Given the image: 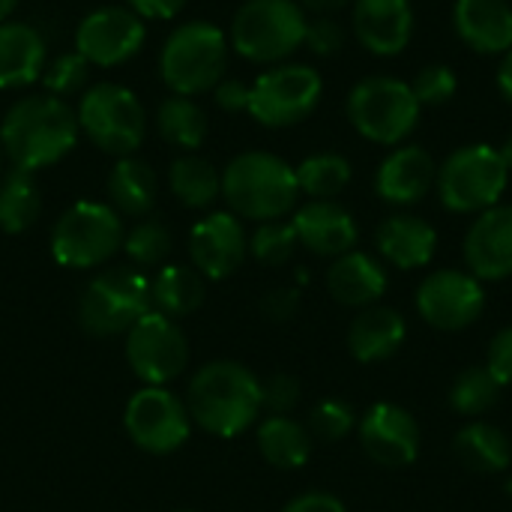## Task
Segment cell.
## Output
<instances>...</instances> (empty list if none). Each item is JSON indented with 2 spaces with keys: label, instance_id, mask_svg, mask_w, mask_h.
I'll return each instance as SVG.
<instances>
[{
  "label": "cell",
  "instance_id": "2",
  "mask_svg": "<svg viewBox=\"0 0 512 512\" xmlns=\"http://www.w3.org/2000/svg\"><path fill=\"white\" fill-rule=\"evenodd\" d=\"M189 417L210 435L234 438L246 432L261 408V381L240 363L222 360L204 366L186 393Z\"/></svg>",
  "mask_w": 512,
  "mask_h": 512
},
{
  "label": "cell",
  "instance_id": "24",
  "mask_svg": "<svg viewBox=\"0 0 512 512\" xmlns=\"http://www.w3.org/2000/svg\"><path fill=\"white\" fill-rule=\"evenodd\" d=\"M453 27L477 54H507L512 48L510 0H456Z\"/></svg>",
  "mask_w": 512,
  "mask_h": 512
},
{
  "label": "cell",
  "instance_id": "29",
  "mask_svg": "<svg viewBox=\"0 0 512 512\" xmlns=\"http://www.w3.org/2000/svg\"><path fill=\"white\" fill-rule=\"evenodd\" d=\"M258 450L273 468L297 471L312 456V435L291 417H267L258 426Z\"/></svg>",
  "mask_w": 512,
  "mask_h": 512
},
{
  "label": "cell",
  "instance_id": "44",
  "mask_svg": "<svg viewBox=\"0 0 512 512\" xmlns=\"http://www.w3.org/2000/svg\"><path fill=\"white\" fill-rule=\"evenodd\" d=\"M297 309H300V291L297 288H276V291L264 294V300H261V312L273 324L291 321L297 315Z\"/></svg>",
  "mask_w": 512,
  "mask_h": 512
},
{
  "label": "cell",
  "instance_id": "4",
  "mask_svg": "<svg viewBox=\"0 0 512 512\" xmlns=\"http://www.w3.org/2000/svg\"><path fill=\"white\" fill-rule=\"evenodd\" d=\"M228 36L210 21L174 27L159 51V75L177 96L213 93L228 69Z\"/></svg>",
  "mask_w": 512,
  "mask_h": 512
},
{
  "label": "cell",
  "instance_id": "51",
  "mask_svg": "<svg viewBox=\"0 0 512 512\" xmlns=\"http://www.w3.org/2000/svg\"><path fill=\"white\" fill-rule=\"evenodd\" d=\"M15 6H18V0H0V21H9Z\"/></svg>",
  "mask_w": 512,
  "mask_h": 512
},
{
  "label": "cell",
  "instance_id": "28",
  "mask_svg": "<svg viewBox=\"0 0 512 512\" xmlns=\"http://www.w3.org/2000/svg\"><path fill=\"white\" fill-rule=\"evenodd\" d=\"M108 198L117 213L147 216L156 201V174L144 159L120 156L108 174Z\"/></svg>",
  "mask_w": 512,
  "mask_h": 512
},
{
  "label": "cell",
  "instance_id": "20",
  "mask_svg": "<svg viewBox=\"0 0 512 512\" xmlns=\"http://www.w3.org/2000/svg\"><path fill=\"white\" fill-rule=\"evenodd\" d=\"M192 264L207 279H228L249 252V237L234 213L204 216L189 237Z\"/></svg>",
  "mask_w": 512,
  "mask_h": 512
},
{
  "label": "cell",
  "instance_id": "52",
  "mask_svg": "<svg viewBox=\"0 0 512 512\" xmlns=\"http://www.w3.org/2000/svg\"><path fill=\"white\" fill-rule=\"evenodd\" d=\"M504 492H507V498H510V501H512V474H510V477H507V486H504Z\"/></svg>",
  "mask_w": 512,
  "mask_h": 512
},
{
  "label": "cell",
  "instance_id": "54",
  "mask_svg": "<svg viewBox=\"0 0 512 512\" xmlns=\"http://www.w3.org/2000/svg\"><path fill=\"white\" fill-rule=\"evenodd\" d=\"M0 153H3V150H0Z\"/></svg>",
  "mask_w": 512,
  "mask_h": 512
},
{
  "label": "cell",
  "instance_id": "7",
  "mask_svg": "<svg viewBox=\"0 0 512 512\" xmlns=\"http://www.w3.org/2000/svg\"><path fill=\"white\" fill-rule=\"evenodd\" d=\"M510 183V168L504 165L498 147L465 144L453 150L444 165H438V198L450 213H483L501 204Z\"/></svg>",
  "mask_w": 512,
  "mask_h": 512
},
{
  "label": "cell",
  "instance_id": "50",
  "mask_svg": "<svg viewBox=\"0 0 512 512\" xmlns=\"http://www.w3.org/2000/svg\"><path fill=\"white\" fill-rule=\"evenodd\" d=\"M498 153H501V159H504V165L510 168V174H512V135L498 147Z\"/></svg>",
  "mask_w": 512,
  "mask_h": 512
},
{
  "label": "cell",
  "instance_id": "30",
  "mask_svg": "<svg viewBox=\"0 0 512 512\" xmlns=\"http://www.w3.org/2000/svg\"><path fill=\"white\" fill-rule=\"evenodd\" d=\"M150 303L156 312L168 318H186L204 303V279L192 267H162L159 276L150 282Z\"/></svg>",
  "mask_w": 512,
  "mask_h": 512
},
{
  "label": "cell",
  "instance_id": "9",
  "mask_svg": "<svg viewBox=\"0 0 512 512\" xmlns=\"http://www.w3.org/2000/svg\"><path fill=\"white\" fill-rule=\"evenodd\" d=\"M324 78L306 63H276L249 84V114L267 129L303 123L321 102Z\"/></svg>",
  "mask_w": 512,
  "mask_h": 512
},
{
  "label": "cell",
  "instance_id": "16",
  "mask_svg": "<svg viewBox=\"0 0 512 512\" xmlns=\"http://www.w3.org/2000/svg\"><path fill=\"white\" fill-rule=\"evenodd\" d=\"M357 432L363 453L381 468H408L420 456V423L402 405H372L360 417Z\"/></svg>",
  "mask_w": 512,
  "mask_h": 512
},
{
  "label": "cell",
  "instance_id": "6",
  "mask_svg": "<svg viewBox=\"0 0 512 512\" xmlns=\"http://www.w3.org/2000/svg\"><path fill=\"white\" fill-rule=\"evenodd\" d=\"M306 9L297 0H246L231 21L228 45L252 63H285L306 39Z\"/></svg>",
  "mask_w": 512,
  "mask_h": 512
},
{
  "label": "cell",
  "instance_id": "47",
  "mask_svg": "<svg viewBox=\"0 0 512 512\" xmlns=\"http://www.w3.org/2000/svg\"><path fill=\"white\" fill-rule=\"evenodd\" d=\"M126 3L138 18H153V21H168L180 15V9L186 6V0H126Z\"/></svg>",
  "mask_w": 512,
  "mask_h": 512
},
{
  "label": "cell",
  "instance_id": "17",
  "mask_svg": "<svg viewBox=\"0 0 512 512\" xmlns=\"http://www.w3.org/2000/svg\"><path fill=\"white\" fill-rule=\"evenodd\" d=\"M465 264L480 282L512 276V204H495L474 216L465 234Z\"/></svg>",
  "mask_w": 512,
  "mask_h": 512
},
{
  "label": "cell",
  "instance_id": "48",
  "mask_svg": "<svg viewBox=\"0 0 512 512\" xmlns=\"http://www.w3.org/2000/svg\"><path fill=\"white\" fill-rule=\"evenodd\" d=\"M501 57H504V60H501V66H498V72H495V84H498L501 96L512 105V48L507 54H501Z\"/></svg>",
  "mask_w": 512,
  "mask_h": 512
},
{
  "label": "cell",
  "instance_id": "18",
  "mask_svg": "<svg viewBox=\"0 0 512 512\" xmlns=\"http://www.w3.org/2000/svg\"><path fill=\"white\" fill-rule=\"evenodd\" d=\"M438 180V162L420 144L393 147L375 174V192L390 207H414L420 204Z\"/></svg>",
  "mask_w": 512,
  "mask_h": 512
},
{
  "label": "cell",
  "instance_id": "45",
  "mask_svg": "<svg viewBox=\"0 0 512 512\" xmlns=\"http://www.w3.org/2000/svg\"><path fill=\"white\" fill-rule=\"evenodd\" d=\"M213 99L222 111L228 114H237V111H249V84L237 81V78H222L216 87H213Z\"/></svg>",
  "mask_w": 512,
  "mask_h": 512
},
{
  "label": "cell",
  "instance_id": "31",
  "mask_svg": "<svg viewBox=\"0 0 512 512\" xmlns=\"http://www.w3.org/2000/svg\"><path fill=\"white\" fill-rule=\"evenodd\" d=\"M168 186L180 204H186L192 210H204L222 195V174L207 159L186 153V156L171 162Z\"/></svg>",
  "mask_w": 512,
  "mask_h": 512
},
{
  "label": "cell",
  "instance_id": "10",
  "mask_svg": "<svg viewBox=\"0 0 512 512\" xmlns=\"http://www.w3.org/2000/svg\"><path fill=\"white\" fill-rule=\"evenodd\" d=\"M123 243L120 213L111 204L78 201L72 204L51 231L54 261L72 270H87L108 261Z\"/></svg>",
  "mask_w": 512,
  "mask_h": 512
},
{
  "label": "cell",
  "instance_id": "26",
  "mask_svg": "<svg viewBox=\"0 0 512 512\" xmlns=\"http://www.w3.org/2000/svg\"><path fill=\"white\" fill-rule=\"evenodd\" d=\"M45 72V39L33 24L0 21V90H18Z\"/></svg>",
  "mask_w": 512,
  "mask_h": 512
},
{
  "label": "cell",
  "instance_id": "5",
  "mask_svg": "<svg viewBox=\"0 0 512 512\" xmlns=\"http://www.w3.org/2000/svg\"><path fill=\"white\" fill-rule=\"evenodd\" d=\"M351 126L372 144L399 147L420 126L423 105L408 81L393 75H369L357 81L345 102Z\"/></svg>",
  "mask_w": 512,
  "mask_h": 512
},
{
  "label": "cell",
  "instance_id": "39",
  "mask_svg": "<svg viewBox=\"0 0 512 512\" xmlns=\"http://www.w3.org/2000/svg\"><path fill=\"white\" fill-rule=\"evenodd\" d=\"M87 75H90V63L78 51H69V54H60L57 60H51L45 66L42 84H45V93L66 99L72 93L87 90Z\"/></svg>",
  "mask_w": 512,
  "mask_h": 512
},
{
  "label": "cell",
  "instance_id": "23",
  "mask_svg": "<svg viewBox=\"0 0 512 512\" xmlns=\"http://www.w3.org/2000/svg\"><path fill=\"white\" fill-rule=\"evenodd\" d=\"M387 270L378 258H372L369 252L351 249L339 258H333L330 270H327V291L339 306L348 309H369L378 306L381 297L387 294Z\"/></svg>",
  "mask_w": 512,
  "mask_h": 512
},
{
  "label": "cell",
  "instance_id": "1",
  "mask_svg": "<svg viewBox=\"0 0 512 512\" xmlns=\"http://www.w3.org/2000/svg\"><path fill=\"white\" fill-rule=\"evenodd\" d=\"M78 117L66 99L51 93L21 96L0 123V150L18 171L57 165L78 144Z\"/></svg>",
  "mask_w": 512,
  "mask_h": 512
},
{
  "label": "cell",
  "instance_id": "8",
  "mask_svg": "<svg viewBox=\"0 0 512 512\" xmlns=\"http://www.w3.org/2000/svg\"><path fill=\"white\" fill-rule=\"evenodd\" d=\"M78 129L102 150L111 156H132L144 144L147 132V114L141 99L111 81H99L87 87L78 99L75 108Z\"/></svg>",
  "mask_w": 512,
  "mask_h": 512
},
{
  "label": "cell",
  "instance_id": "53",
  "mask_svg": "<svg viewBox=\"0 0 512 512\" xmlns=\"http://www.w3.org/2000/svg\"><path fill=\"white\" fill-rule=\"evenodd\" d=\"M183 512H189V510H183Z\"/></svg>",
  "mask_w": 512,
  "mask_h": 512
},
{
  "label": "cell",
  "instance_id": "22",
  "mask_svg": "<svg viewBox=\"0 0 512 512\" xmlns=\"http://www.w3.org/2000/svg\"><path fill=\"white\" fill-rule=\"evenodd\" d=\"M378 255L396 270H420L438 252V231L414 213H393L375 231Z\"/></svg>",
  "mask_w": 512,
  "mask_h": 512
},
{
  "label": "cell",
  "instance_id": "3",
  "mask_svg": "<svg viewBox=\"0 0 512 512\" xmlns=\"http://www.w3.org/2000/svg\"><path fill=\"white\" fill-rule=\"evenodd\" d=\"M222 198L240 219L273 222L297 210L300 186L294 168L282 156L267 150H249L225 165Z\"/></svg>",
  "mask_w": 512,
  "mask_h": 512
},
{
  "label": "cell",
  "instance_id": "40",
  "mask_svg": "<svg viewBox=\"0 0 512 512\" xmlns=\"http://www.w3.org/2000/svg\"><path fill=\"white\" fill-rule=\"evenodd\" d=\"M408 84H411L417 102L420 105H432V108L435 105H447L456 96V90H459V78H456V72L447 63H429V66H423L414 75V81H408Z\"/></svg>",
  "mask_w": 512,
  "mask_h": 512
},
{
  "label": "cell",
  "instance_id": "13",
  "mask_svg": "<svg viewBox=\"0 0 512 512\" xmlns=\"http://www.w3.org/2000/svg\"><path fill=\"white\" fill-rule=\"evenodd\" d=\"M126 360L144 384L162 387L186 369L189 345L174 318L150 309L132 324L126 336Z\"/></svg>",
  "mask_w": 512,
  "mask_h": 512
},
{
  "label": "cell",
  "instance_id": "41",
  "mask_svg": "<svg viewBox=\"0 0 512 512\" xmlns=\"http://www.w3.org/2000/svg\"><path fill=\"white\" fill-rule=\"evenodd\" d=\"M300 381L294 375L276 372L267 381H261V408L270 411V417H288L300 405Z\"/></svg>",
  "mask_w": 512,
  "mask_h": 512
},
{
  "label": "cell",
  "instance_id": "19",
  "mask_svg": "<svg viewBox=\"0 0 512 512\" xmlns=\"http://www.w3.org/2000/svg\"><path fill=\"white\" fill-rule=\"evenodd\" d=\"M351 27L366 51L396 57L414 39V6L411 0H354Z\"/></svg>",
  "mask_w": 512,
  "mask_h": 512
},
{
  "label": "cell",
  "instance_id": "32",
  "mask_svg": "<svg viewBox=\"0 0 512 512\" xmlns=\"http://www.w3.org/2000/svg\"><path fill=\"white\" fill-rule=\"evenodd\" d=\"M42 213V192L30 171L12 168L0 180V228L6 234L27 231Z\"/></svg>",
  "mask_w": 512,
  "mask_h": 512
},
{
  "label": "cell",
  "instance_id": "27",
  "mask_svg": "<svg viewBox=\"0 0 512 512\" xmlns=\"http://www.w3.org/2000/svg\"><path fill=\"white\" fill-rule=\"evenodd\" d=\"M453 453L474 474H504L512 468L510 435L486 420L465 423L453 438Z\"/></svg>",
  "mask_w": 512,
  "mask_h": 512
},
{
  "label": "cell",
  "instance_id": "43",
  "mask_svg": "<svg viewBox=\"0 0 512 512\" xmlns=\"http://www.w3.org/2000/svg\"><path fill=\"white\" fill-rule=\"evenodd\" d=\"M486 366L492 369V375L504 387H512V324L495 333V339L489 345V354H486Z\"/></svg>",
  "mask_w": 512,
  "mask_h": 512
},
{
  "label": "cell",
  "instance_id": "25",
  "mask_svg": "<svg viewBox=\"0 0 512 512\" xmlns=\"http://www.w3.org/2000/svg\"><path fill=\"white\" fill-rule=\"evenodd\" d=\"M405 339H408V324L402 312L381 303L360 309L348 327V351L360 363H384L396 357Z\"/></svg>",
  "mask_w": 512,
  "mask_h": 512
},
{
  "label": "cell",
  "instance_id": "36",
  "mask_svg": "<svg viewBox=\"0 0 512 512\" xmlns=\"http://www.w3.org/2000/svg\"><path fill=\"white\" fill-rule=\"evenodd\" d=\"M300 240L291 222L285 219H273V222H261L249 240V252L255 255V261L267 264V267H282L285 261L294 258Z\"/></svg>",
  "mask_w": 512,
  "mask_h": 512
},
{
  "label": "cell",
  "instance_id": "33",
  "mask_svg": "<svg viewBox=\"0 0 512 512\" xmlns=\"http://www.w3.org/2000/svg\"><path fill=\"white\" fill-rule=\"evenodd\" d=\"M159 135L183 150H198L207 138V114L204 108L189 96H168L156 111Z\"/></svg>",
  "mask_w": 512,
  "mask_h": 512
},
{
  "label": "cell",
  "instance_id": "15",
  "mask_svg": "<svg viewBox=\"0 0 512 512\" xmlns=\"http://www.w3.org/2000/svg\"><path fill=\"white\" fill-rule=\"evenodd\" d=\"M189 408L165 387H144L126 405V432L135 447L165 456L189 438Z\"/></svg>",
  "mask_w": 512,
  "mask_h": 512
},
{
  "label": "cell",
  "instance_id": "21",
  "mask_svg": "<svg viewBox=\"0 0 512 512\" xmlns=\"http://www.w3.org/2000/svg\"><path fill=\"white\" fill-rule=\"evenodd\" d=\"M300 246H306L318 258H339L357 249L360 228L348 207L336 201H309L294 210L291 219Z\"/></svg>",
  "mask_w": 512,
  "mask_h": 512
},
{
  "label": "cell",
  "instance_id": "49",
  "mask_svg": "<svg viewBox=\"0 0 512 512\" xmlns=\"http://www.w3.org/2000/svg\"><path fill=\"white\" fill-rule=\"evenodd\" d=\"M348 3H354V0H300V6L315 15H333V12L345 9Z\"/></svg>",
  "mask_w": 512,
  "mask_h": 512
},
{
  "label": "cell",
  "instance_id": "38",
  "mask_svg": "<svg viewBox=\"0 0 512 512\" xmlns=\"http://www.w3.org/2000/svg\"><path fill=\"white\" fill-rule=\"evenodd\" d=\"M354 426H357V414L342 399H324V402H318L312 408V414H309V423H306L309 435L315 441H324V444L345 441L354 432Z\"/></svg>",
  "mask_w": 512,
  "mask_h": 512
},
{
  "label": "cell",
  "instance_id": "11",
  "mask_svg": "<svg viewBox=\"0 0 512 512\" xmlns=\"http://www.w3.org/2000/svg\"><path fill=\"white\" fill-rule=\"evenodd\" d=\"M153 309L150 282L132 267L99 273L81 294L78 318L90 336L129 333L132 324Z\"/></svg>",
  "mask_w": 512,
  "mask_h": 512
},
{
  "label": "cell",
  "instance_id": "42",
  "mask_svg": "<svg viewBox=\"0 0 512 512\" xmlns=\"http://www.w3.org/2000/svg\"><path fill=\"white\" fill-rule=\"evenodd\" d=\"M303 45L318 54V57H333L345 45V27L333 15H318L306 24V39Z\"/></svg>",
  "mask_w": 512,
  "mask_h": 512
},
{
  "label": "cell",
  "instance_id": "34",
  "mask_svg": "<svg viewBox=\"0 0 512 512\" xmlns=\"http://www.w3.org/2000/svg\"><path fill=\"white\" fill-rule=\"evenodd\" d=\"M297 186L312 201H333L351 183V162L342 153H312L297 168Z\"/></svg>",
  "mask_w": 512,
  "mask_h": 512
},
{
  "label": "cell",
  "instance_id": "35",
  "mask_svg": "<svg viewBox=\"0 0 512 512\" xmlns=\"http://www.w3.org/2000/svg\"><path fill=\"white\" fill-rule=\"evenodd\" d=\"M504 384L492 375V369L483 366H468L456 375L453 387H450V408L459 417H483L489 414L498 402H501Z\"/></svg>",
  "mask_w": 512,
  "mask_h": 512
},
{
  "label": "cell",
  "instance_id": "37",
  "mask_svg": "<svg viewBox=\"0 0 512 512\" xmlns=\"http://www.w3.org/2000/svg\"><path fill=\"white\" fill-rule=\"evenodd\" d=\"M123 249L126 255L141 264V267H153L162 264L171 252V234L159 219H144L138 222L126 237H123Z\"/></svg>",
  "mask_w": 512,
  "mask_h": 512
},
{
  "label": "cell",
  "instance_id": "46",
  "mask_svg": "<svg viewBox=\"0 0 512 512\" xmlns=\"http://www.w3.org/2000/svg\"><path fill=\"white\" fill-rule=\"evenodd\" d=\"M282 512H348L345 504L330 495V492H306V495H297L288 507Z\"/></svg>",
  "mask_w": 512,
  "mask_h": 512
},
{
  "label": "cell",
  "instance_id": "12",
  "mask_svg": "<svg viewBox=\"0 0 512 512\" xmlns=\"http://www.w3.org/2000/svg\"><path fill=\"white\" fill-rule=\"evenodd\" d=\"M417 312L432 330H468L486 312V288L468 270H435L417 288Z\"/></svg>",
  "mask_w": 512,
  "mask_h": 512
},
{
  "label": "cell",
  "instance_id": "14",
  "mask_svg": "<svg viewBox=\"0 0 512 512\" xmlns=\"http://www.w3.org/2000/svg\"><path fill=\"white\" fill-rule=\"evenodd\" d=\"M147 39L144 18H138L129 6H99L81 18L75 27V51L90 66H120L132 60Z\"/></svg>",
  "mask_w": 512,
  "mask_h": 512
}]
</instances>
